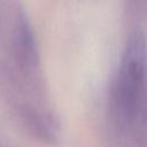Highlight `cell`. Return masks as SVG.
Instances as JSON below:
<instances>
[{
    "label": "cell",
    "mask_w": 147,
    "mask_h": 147,
    "mask_svg": "<svg viewBox=\"0 0 147 147\" xmlns=\"http://www.w3.org/2000/svg\"><path fill=\"white\" fill-rule=\"evenodd\" d=\"M145 47L141 37L133 38L121 60L110 95V116L119 130H127L137 121L144 98Z\"/></svg>",
    "instance_id": "6da1fadb"
},
{
    "label": "cell",
    "mask_w": 147,
    "mask_h": 147,
    "mask_svg": "<svg viewBox=\"0 0 147 147\" xmlns=\"http://www.w3.org/2000/svg\"><path fill=\"white\" fill-rule=\"evenodd\" d=\"M17 55L20 56L21 61L26 64H33L36 59V48H34V40L31 30L29 29L26 23H22L18 33H17Z\"/></svg>",
    "instance_id": "7a4b0ae2"
}]
</instances>
